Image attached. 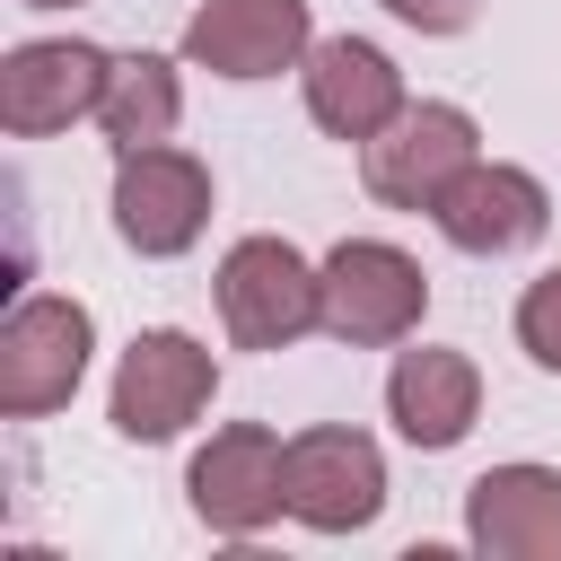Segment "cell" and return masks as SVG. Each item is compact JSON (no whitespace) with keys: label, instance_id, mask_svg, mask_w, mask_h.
<instances>
[{"label":"cell","instance_id":"13","mask_svg":"<svg viewBox=\"0 0 561 561\" xmlns=\"http://www.w3.org/2000/svg\"><path fill=\"white\" fill-rule=\"evenodd\" d=\"M526 342H535V359H543V368H561V272L526 298Z\"/></svg>","mask_w":561,"mask_h":561},{"label":"cell","instance_id":"15","mask_svg":"<svg viewBox=\"0 0 561 561\" xmlns=\"http://www.w3.org/2000/svg\"><path fill=\"white\" fill-rule=\"evenodd\" d=\"M35 9H61V0H35Z\"/></svg>","mask_w":561,"mask_h":561},{"label":"cell","instance_id":"8","mask_svg":"<svg viewBox=\"0 0 561 561\" xmlns=\"http://www.w3.org/2000/svg\"><path fill=\"white\" fill-rule=\"evenodd\" d=\"M438 219L456 245H526L543 228V193L508 167H465L447 193H438Z\"/></svg>","mask_w":561,"mask_h":561},{"label":"cell","instance_id":"14","mask_svg":"<svg viewBox=\"0 0 561 561\" xmlns=\"http://www.w3.org/2000/svg\"><path fill=\"white\" fill-rule=\"evenodd\" d=\"M394 9H403L412 26H465V18H473V0H394Z\"/></svg>","mask_w":561,"mask_h":561},{"label":"cell","instance_id":"6","mask_svg":"<svg viewBox=\"0 0 561 561\" xmlns=\"http://www.w3.org/2000/svg\"><path fill=\"white\" fill-rule=\"evenodd\" d=\"M96 96H105V61L88 44H26L9 61V79H0V105H9L18 131H53Z\"/></svg>","mask_w":561,"mask_h":561},{"label":"cell","instance_id":"7","mask_svg":"<svg viewBox=\"0 0 561 561\" xmlns=\"http://www.w3.org/2000/svg\"><path fill=\"white\" fill-rule=\"evenodd\" d=\"M324 316L342 333H394L412 307H421V272L394 254V245H342L333 272H324Z\"/></svg>","mask_w":561,"mask_h":561},{"label":"cell","instance_id":"5","mask_svg":"<svg viewBox=\"0 0 561 561\" xmlns=\"http://www.w3.org/2000/svg\"><path fill=\"white\" fill-rule=\"evenodd\" d=\"M219 298H228V324H237L245 342H280V333H298V324L316 316V280H307L298 254L272 245V237H254V245L228 254Z\"/></svg>","mask_w":561,"mask_h":561},{"label":"cell","instance_id":"1","mask_svg":"<svg viewBox=\"0 0 561 561\" xmlns=\"http://www.w3.org/2000/svg\"><path fill=\"white\" fill-rule=\"evenodd\" d=\"M114 202H123V237H131L140 254H175V245L202 228L210 184H202L193 158H175V149H140V158H123Z\"/></svg>","mask_w":561,"mask_h":561},{"label":"cell","instance_id":"4","mask_svg":"<svg viewBox=\"0 0 561 561\" xmlns=\"http://www.w3.org/2000/svg\"><path fill=\"white\" fill-rule=\"evenodd\" d=\"M307 44V9L298 0H210L193 18V61L228 70V79H263Z\"/></svg>","mask_w":561,"mask_h":561},{"label":"cell","instance_id":"2","mask_svg":"<svg viewBox=\"0 0 561 561\" xmlns=\"http://www.w3.org/2000/svg\"><path fill=\"white\" fill-rule=\"evenodd\" d=\"M465 158H473L465 114L421 105V114L394 123V140H368V184H377L386 202H438V193L465 175Z\"/></svg>","mask_w":561,"mask_h":561},{"label":"cell","instance_id":"10","mask_svg":"<svg viewBox=\"0 0 561 561\" xmlns=\"http://www.w3.org/2000/svg\"><path fill=\"white\" fill-rule=\"evenodd\" d=\"M307 96H316V123H333L342 140H368L394 114V70L368 44H324L307 70Z\"/></svg>","mask_w":561,"mask_h":561},{"label":"cell","instance_id":"12","mask_svg":"<svg viewBox=\"0 0 561 561\" xmlns=\"http://www.w3.org/2000/svg\"><path fill=\"white\" fill-rule=\"evenodd\" d=\"M105 123L123 131V140H158L167 131V114H175V88H167V61H114L105 70Z\"/></svg>","mask_w":561,"mask_h":561},{"label":"cell","instance_id":"3","mask_svg":"<svg viewBox=\"0 0 561 561\" xmlns=\"http://www.w3.org/2000/svg\"><path fill=\"white\" fill-rule=\"evenodd\" d=\"M210 394V359L184 342V333H149L131 359H123V386H114V421L131 438H167L193 403Z\"/></svg>","mask_w":561,"mask_h":561},{"label":"cell","instance_id":"11","mask_svg":"<svg viewBox=\"0 0 561 561\" xmlns=\"http://www.w3.org/2000/svg\"><path fill=\"white\" fill-rule=\"evenodd\" d=\"M465 403H473V377H465L456 359H438V351H412V359L394 368V412H403V430H412V438L447 447V438L465 430Z\"/></svg>","mask_w":561,"mask_h":561},{"label":"cell","instance_id":"9","mask_svg":"<svg viewBox=\"0 0 561 561\" xmlns=\"http://www.w3.org/2000/svg\"><path fill=\"white\" fill-rule=\"evenodd\" d=\"M79 351H88L79 307H61V298L18 307V324H9V403H53L79 377Z\"/></svg>","mask_w":561,"mask_h":561}]
</instances>
